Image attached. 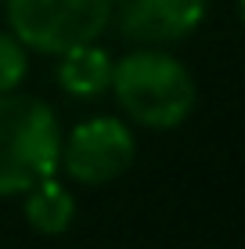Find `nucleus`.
Returning a JSON list of instances; mask_svg holds the SVG:
<instances>
[{
	"instance_id": "nucleus-5",
	"label": "nucleus",
	"mask_w": 245,
	"mask_h": 249,
	"mask_svg": "<svg viewBox=\"0 0 245 249\" xmlns=\"http://www.w3.org/2000/svg\"><path fill=\"white\" fill-rule=\"evenodd\" d=\"M206 18V0H112L108 22L130 44L163 47L184 40Z\"/></svg>"
},
{
	"instance_id": "nucleus-1",
	"label": "nucleus",
	"mask_w": 245,
	"mask_h": 249,
	"mask_svg": "<svg viewBox=\"0 0 245 249\" xmlns=\"http://www.w3.org/2000/svg\"><path fill=\"white\" fill-rule=\"evenodd\" d=\"M108 87L115 90L123 112L151 130H173L195 108V80L163 47H141L112 62Z\"/></svg>"
},
{
	"instance_id": "nucleus-6",
	"label": "nucleus",
	"mask_w": 245,
	"mask_h": 249,
	"mask_svg": "<svg viewBox=\"0 0 245 249\" xmlns=\"http://www.w3.org/2000/svg\"><path fill=\"white\" fill-rule=\"evenodd\" d=\"M58 58H62L58 62V83L72 98H94V94L108 90V83H112V58L94 40L62 51Z\"/></svg>"
},
{
	"instance_id": "nucleus-4",
	"label": "nucleus",
	"mask_w": 245,
	"mask_h": 249,
	"mask_svg": "<svg viewBox=\"0 0 245 249\" xmlns=\"http://www.w3.org/2000/svg\"><path fill=\"white\" fill-rule=\"evenodd\" d=\"M137 156L130 126L115 116H94L80 123L69 137H62V159L65 174L80 184H108L130 170Z\"/></svg>"
},
{
	"instance_id": "nucleus-8",
	"label": "nucleus",
	"mask_w": 245,
	"mask_h": 249,
	"mask_svg": "<svg viewBox=\"0 0 245 249\" xmlns=\"http://www.w3.org/2000/svg\"><path fill=\"white\" fill-rule=\"evenodd\" d=\"M25 69H29V54L25 44L11 33H0V94L15 90L25 80Z\"/></svg>"
},
{
	"instance_id": "nucleus-3",
	"label": "nucleus",
	"mask_w": 245,
	"mask_h": 249,
	"mask_svg": "<svg viewBox=\"0 0 245 249\" xmlns=\"http://www.w3.org/2000/svg\"><path fill=\"white\" fill-rule=\"evenodd\" d=\"M7 22L25 47L62 54L105 33L112 0H4Z\"/></svg>"
},
{
	"instance_id": "nucleus-7",
	"label": "nucleus",
	"mask_w": 245,
	"mask_h": 249,
	"mask_svg": "<svg viewBox=\"0 0 245 249\" xmlns=\"http://www.w3.org/2000/svg\"><path fill=\"white\" fill-rule=\"evenodd\" d=\"M76 217V202L54 177H44L25 192V220L40 235H65Z\"/></svg>"
},
{
	"instance_id": "nucleus-2",
	"label": "nucleus",
	"mask_w": 245,
	"mask_h": 249,
	"mask_svg": "<svg viewBox=\"0 0 245 249\" xmlns=\"http://www.w3.org/2000/svg\"><path fill=\"white\" fill-rule=\"evenodd\" d=\"M62 126L54 108L33 94H0V195H22L54 177Z\"/></svg>"
},
{
	"instance_id": "nucleus-9",
	"label": "nucleus",
	"mask_w": 245,
	"mask_h": 249,
	"mask_svg": "<svg viewBox=\"0 0 245 249\" xmlns=\"http://www.w3.org/2000/svg\"><path fill=\"white\" fill-rule=\"evenodd\" d=\"M0 4H4V0H0Z\"/></svg>"
}]
</instances>
